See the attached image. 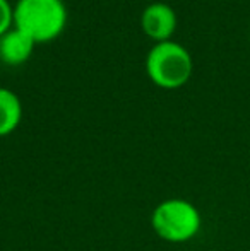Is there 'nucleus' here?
<instances>
[{
	"mask_svg": "<svg viewBox=\"0 0 250 251\" xmlns=\"http://www.w3.org/2000/svg\"><path fill=\"white\" fill-rule=\"evenodd\" d=\"M34 45L36 41L23 29H9L0 36V60L9 65H19L31 56Z\"/></svg>",
	"mask_w": 250,
	"mask_h": 251,
	"instance_id": "5",
	"label": "nucleus"
},
{
	"mask_svg": "<svg viewBox=\"0 0 250 251\" xmlns=\"http://www.w3.org/2000/svg\"><path fill=\"white\" fill-rule=\"evenodd\" d=\"M146 70L156 86L177 89L192 75V56L175 41H161L151 48L146 58Z\"/></svg>",
	"mask_w": 250,
	"mask_h": 251,
	"instance_id": "3",
	"label": "nucleus"
},
{
	"mask_svg": "<svg viewBox=\"0 0 250 251\" xmlns=\"http://www.w3.org/2000/svg\"><path fill=\"white\" fill-rule=\"evenodd\" d=\"M67 23V9L62 0H17L14 24L33 38L47 43L58 36Z\"/></svg>",
	"mask_w": 250,
	"mask_h": 251,
	"instance_id": "2",
	"label": "nucleus"
},
{
	"mask_svg": "<svg viewBox=\"0 0 250 251\" xmlns=\"http://www.w3.org/2000/svg\"><path fill=\"white\" fill-rule=\"evenodd\" d=\"M23 118V104L10 89L0 87V137L12 133Z\"/></svg>",
	"mask_w": 250,
	"mask_h": 251,
	"instance_id": "6",
	"label": "nucleus"
},
{
	"mask_svg": "<svg viewBox=\"0 0 250 251\" xmlns=\"http://www.w3.org/2000/svg\"><path fill=\"white\" fill-rule=\"evenodd\" d=\"M202 217L192 201L185 199H167L154 207L151 227L160 239L173 245L187 243L200 231Z\"/></svg>",
	"mask_w": 250,
	"mask_h": 251,
	"instance_id": "1",
	"label": "nucleus"
},
{
	"mask_svg": "<svg viewBox=\"0 0 250 251\" xmlns=\"http://www.w3.org/2000/svg\"><path fill=\"white\" fill-rule=\"evenodd\" d=\"M142 27L147 36L156 40L158 43L168 41L177 29L175 10L163 2L151 3L142 12Z\"/></svg>",
	"mask_w": 250,
	"mask_h": 251,
	"instance_id": "4",
	"label": "nucleus"
},
{
	"mask_svg": "<svg viewBox=\"0 0 250 251\" xmlns=\"http://www.w3.org/2000/svg\"><path fill=\"white\" fill-rule=\"evenodd\" d=\"M14 23V9L10 7L9 0H0V36L10 29Z\"/></svg>",
	"mask_w": 250,
	"mask_h": 251,
	"instance_id": "7",
	"label": "nucleus"
}]
</instances>
